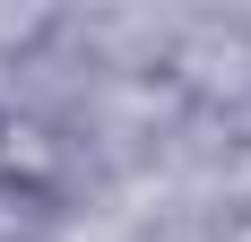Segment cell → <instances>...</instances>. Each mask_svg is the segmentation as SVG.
Instances as JSON below:
<instances>
[{"label": "cell", "instance_id": "cell-1", "mask_svg": "<svg viewBox=\"0 0 251 242\" xmlns=\"http://www.w3.org/2000/svg\"><path fill=\"white\" fill-rule=\"evenodd\" d=\"M70 182V130L52 113H0V191L61 199Z\"/></svg>", "mask_w": 251, "mask_h": 242}, {"label": "cell", "instance_id": "cell-2", "mask_svg": "<svg viewBox=\"0 0 251 242\" xmlns=\"http://www.w3.org/2000/svg\"><path fill=\"white\" fill-rule=\"evenodd\" d=\"M61 199H35V191H0V242H44Z\"/></svg>", "mask_w": 251, "mask_h": 242}, {"label": "cell", "instance_id": "cell-3", "mask_svg": "<svg viewBox=\"0 0 251 242\" xmlns=\"http://www.w3.org/2000/svg\"><path fill=\"white\" fill-rule=\"evenodd\" d=\"M217 242H251V208H234V217L217 225Z\"/></svg>", "mask_w": 251, "mask_h": 242}]
</instances>
